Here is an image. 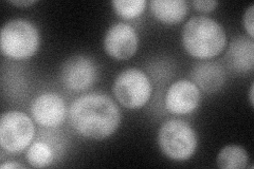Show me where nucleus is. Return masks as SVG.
<instances>
[{
	"label": "nucleus",
	"instance_id": "1",
	"mask_svg": "<svg viewBox=\"0 0 254 169\" xmlns=\"http://www.w3.org/2000/svg\"><path fill=\"white\" fill-rule=\"evenodd\" d=\"M69 120L84 138L104 140L120 126L121 111L107 94L90 93L79 96L71 104Z\"/></svg>",
	"mask_w": 254,
	"mask_h": 169
},
{
	"label": "nucleus",
	"instance_id": "2",
	"mask_svg": "<svg viewBox=\"0 0 254 169\" xmlns=\"http://www.w3.org/2000/svg\"><path fill=\"white\" fill-rule=\"evenodd\" d=\"M181 42L185 50L193 57L210 59L224 51L227 35L224 27L216 20L195 16L184 26Z\"/></svg>",
	"mask_w": 254,
	"mask_h": 169
},
{
	"label": "nucleus",
	"instance_id": "3",
	"mask_svg": "<svg viewBox=\"0 0 254 169\" xmlns=\"http://www.w3.org/2000/svg\"><path fill=\"white\" fill-rule=\"evenodd\" d=\"M0 47L6 57L16 60L27 59L37 52L39 47L38 30L28 20H11L1 29Z\"/></svg>",
	"mask_w": 254,
	"mask_h": 169
},
{
	"label": "nucleus",
	"instance_id": "4",
	"mask_svg": "<svg viewBox=\"0 0 254 169\" xmlns=\"http://www.w3.org/2000/svg\"><path fill=\"white\" fill-rule=\"evenodd\" d=\"M158 145L163 154L175 161H186L197 149L195 130L181 119H170L158 131Z\"/></svg>",
	"mask_w": 254,
	"mask_h": 169
},
{
	"label": "nucleus",
	"instance_id": "5",
	"mask_svg": "<svg viewBox=\"0 0 254 169\" xmlns=\"http://www.w3.org/2000/svg\"><path fill=\"white\" fill-rule=\"evenodd\" d=\"M117 101L128 109L142 108L152 95V84L144 72L130 68L119 74L113 86Z\"/></svg>",
	"mask_w": 254,
	"mask_h": 169
},
{
	"label": "nucleus",
	"instance_id": "6",
	"mask_svg": "<svg viewBox=\"0 0 254 169\" xmlns=\"http://www.w3.org/2000/svg\"><path fill=\"white\" fill-rule=\"evenodd\" d=\"M35 135L32 119L21 111H7L0 118V145L10 154H18L31 144Z\"/></svg>",
	"mask_w": 254,
	"mask_h": 169
},
{
	"label": "nucleus",
	"instance_id": "7",
	"mask_svg": "<svg viewBox=\"0 0 254 169\" xmlns=\"http://www.w3.org/2000/svg\"><path fill=\"white\" fill-rule=\"evenodd\" d=\"M60 77L64 86L69 90L84 91L95 83L98 69L91 58L84 55H76L64 62Z\"/></svg>",
	"mask_w": 254,
	"mask_h": 169
},
{
	"label": "nucleus",
	"instance_id": "8",
	"mask_svg": "<svg viewBox=\"0 0 254 169\" xmlns=\"http://www.w3.org/2000/svg\"><path fill=\"white\" fill-rule=\"evenodd\" d=\"M139 47L137 31L125 22H116L107 30L104 37L106 53L117 60H126L136 54Z\"/></svg>",
	"mask_w": 254,
	"mask_h": 169
},
{
	"label": "nucleus",
	"instance_id": "9",
	"mask_svg": "<svg viewBox=\"0 0 254 169\" xmlns=\"http://www.w3.org/2000/svg\"><path fill=\"white\" fill-rule=\"evenodd\" d=\"M201 93L192 80L181 79L170 86L165 95V107L177 115L189 114L197 109Z\"/></svg>",
	"mask_w": 254,
	"mask_h": 169
},
{
	"label": "nucleus",
	"instance_id": "10",
	"mask_svg": "<svg viewBox=\"0 0 254 169\" xmlns=\"http://www.w3.org/2000/svg\"><path fill=\"white\" fill-rule=\"evenodd\" d=\"M31 115L38 125L43 127H58L66 119L67 107L65 101L55 93H43L32 103Z\"/></svg>",
	"mask_w": 254,
	"mask_h": 169
},
{
	"label": "nucleus",
	"instance_id": "11",
	"mask_svg": "<svg viewBox=\"0 0 254 169\" xmlns=\"http://www.w3.org/2000/svg\"><path fill=\"white\" fill-rule=\"evenodd\" d=\"M227 66L237 73H245L254 67V43L253 39L237 36L230 43L225 56Z\"/></svg>",
	"mask_w": 254,
	"mask_h": 169
},
{
	"label": "nucleus",
	"instance_id": "12",
	"mask_svg": "<svg viewBox=\"0 0 254 169\" xmlns=\"http://www.w3.org/2000/svg\"><path fill=\"white\" fill-rule=\"evenodd\" d=\"M190 77L199 90L205 93H215L224 86L226 73L218 62L205 61L197 63L192 70Z\"/></svg>",
	"mask_w": 254,
	"mask_h": 169
},
{
	"label": "nucleus",
	"instance_id": "13",
	"mask_svg": "<svg viewBox=\"0 0 254 169\" xmlns=\"http://www.w3.org/2000/svg\"><path fill=\"white\" fill-rule=\"evenodd\" d=\"M149 4L155 18L166 25L184 20L189 12L188 3L184 0H153Z\"/></svg>",
	"mask_w": 254,
	"mask_h": 169
},
{
	"label": "nucleus",
	"instance_id": "14",
	"mask_svg": "<svg viewBox=\"0 0 254 169\" xmlns=\"http://www.w3.org/2000/svg\"><path fill=\"white\" fill-rule=\"evenodd\" d=\"M216 161L219 168L242 169L248 167L249 156L243 147L237 145H229L219 151Z\"/></svg>",
	"mask_w": 254,
	"mask_h": 169
},
{
	"label": "nucleus",
	"instance_id": "15",
	"mask_svg": "<svg viewBox=\"0 0 254 169\" xmlns=\"http://www.w3.org/2000/svg\"><path fill=\"white\" fill-rule=\"evenodd\" d=\"M54 159L53 149L44 142H35L27 151V160L32 167L43 168L49 166Z\"/></svg>",
	"mask_w": 254,
	"mask_h": 169
},
{
	"label": "nucleus",
	"instance_id": "16",
	"mask_svg": "<svg viewBox=\"0 0 254 169\" xmlns=\"http://www.w3.org/2000/svg\"><path fill=\"white\" fill-rule=\"evenodd\" d=\"M114 10L118 16L123 19H133L144 12L146 0H114Z\"/></svg>",
	"mask_w": 254,
	"mask_h": 169
},
{
	"label": "nucleus",
	"instance_id": "17",
	"mask_svg": "<svg viewBox=\"0 0 254 169\" xmlns=\"http://www.w3.org/2000/svg\"><path fill=\"white\" fill-rule=\"evenodd\" d=\"M253 16H254V5L251 4L247 10L245 11L243 16V25L246 30V32L249 34L250 38L253 39L254 37V21H253Z\"/></svg>",
	"mask_w": 254,
	"mask_h": 169
},
{
	"label": "nucleus",
	"instance_id": "18",
	"mask_svg": "<svg viewBox=\"0 0 254 169\" xmlns=\"http://www.w3.org/2000/svg\"><path fill=\"white\" fill-rule=\"evenodd\" d=\"M193 5L198 12L208 13L215 10L218 2L215 0H203V1L202 0H196V1H193Z\"/></svg>",
	"mask_w": 254,
	"mask_h": 169
},
{
	"label": "nucleus",
	"instance_id": "19",
	"mask_svg": "<svg viewBox=\"0 0 254 169\" xmlns=\"http://www.w3.org/2000/svg\"><path fill=\"white\" fill-rule=\"evenodd\" d=\"M37 1H35V0H21V1H19V0H17V1H10L11 4L15 5V6H19V7H28L32 4H35Z\"/></svg>",
	"mask_w": 254,
	"mask_h": 169
},
{
	"label": "nucleus",
	"instance_id": "20",
	"mask_svg": "<svg viewBox=\"0 0 254 169\" xmlns=\"http://www.w3.org/2000/svg\"><path fill=\"white\" fill-rule=\"evenodd\" d=\"M0 168H1V169H11V168H14V169H18V168L25 169L26 166L22 165V164H19L17 162H7V163H3V164L0 165Z\"/></svg>",
	"mask_w": 254,
	"mask_h": 169
},
{
	"label": "nucleus",
	"instance_id": "21",
	"mask_svg": "<svg viewBox=\"0 0 254 169\" xmlns=\"http://www.w3.org/2000/svg\"><path fill=\"white\" fill-rule=\"evenodd\" d=\"M249 98H250V104H251V106L253 107V106H254V102H253V84L251 85V88H250Z\"/></svg>",
	"mask_w": 254,
	"mask_h": 169
}]
</instances>
